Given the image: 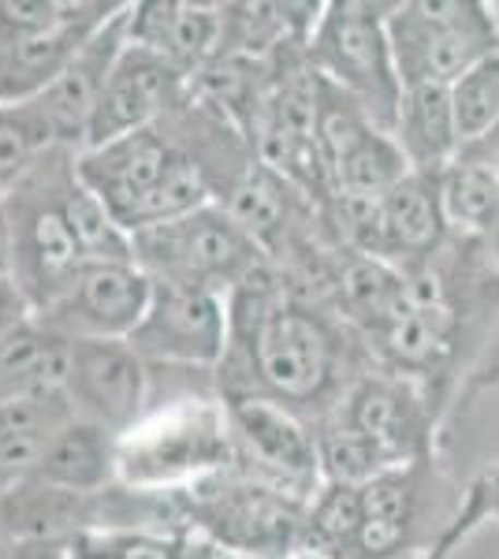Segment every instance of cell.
<instances>
[{"mask_svg": "<svg viewBox=\"0 0 499 559\" xmlns=\"http://www.w3.org/2000/svg\"><path fill=\"white\" fill-rule=\"evenodd\" d=\"M71 150L45 153L15 191L0 198L12 236V284L23 292L31 313L49 310L86 269L79 239L68 221V183L75 176Z\"/></svg>", "mask_w": 499, "mask_h": 559, "instance_id": "obj_2", "label": "cell"}, {"mask_svg": "<svg viewBox=\"0 0 499 559\" xmlns=\"http://www.w3.org/2000/svg\"><path fill=\"white\" fill-rule=\"evenodd\" d=\"M123 4L105 0H75V12L49 34L20 41H0V105H23L41 97L60 79L83 45L120 12Z\"/></svg>", "mask_w": 499, "mask_h": 559, "instance_id": "obj_12", "label": "cell"}, {"mask_svg": "<svg viewBox=\"0 0 499 559\" xmlns=\"http://www.w3.org/2000/svg\"><path fill=\"white\" fill-rule=\"evenodd\" d=\"M310 68L366 108V116L384 134H395L399 105H403V83H399L388 26L369 4H329L321 23L310 34Z\"/></svg>", "mask_w": 499, "mask_h": 559, "instance_id": "obj_5", "label": "cell"}, {"mask_svg": "<svg viewBox=\"0 0 499 559\" xmlns=\"http://www.w3.org/2000/svg\"><path fill=\"white\" fill-rule=\"evenodd\" d=\"M12 545V537H8V530H4V519H0V556H4V548Z\"/></svg>", "mask_w": 499, "mask_h": 559, "instance_id": "obj_39", "label": "cell"}, {"mask_svg": "<svg viewBox=\"0 0 499 559\" xmlns=\"http://www.w3.org/2000/svg\"><path fill=\"white\" fill-rule=\"evenodd\" d=\"M440 205L443 221L462 224V228H488L499 205V173L480 160L459 157L440 176Z\"/></svg>", "mask_w": 499, "mask_h": 559, "instance_id": "obj_28", "label": "cell"}, {"mask_svg": "<svg viewBox=\"0 0 499 559\" xmlns=\"http://www.w3.org/2000/svg\"><path fill=\"white\" fill-rule=\"evenodd\" d=\"M60 150L34 102L0 105V198L23 183L45 153Z\"/></svg>", "mask_w": 499, "mask_h": 559, "instance_id": "obj_24", "label": "cell"}, {"mask_svg": "<svg viewBox=\"0 0 499 559\" xmlns=\"http://www.w3.org/2000/svg\"><path fill=\"white\" fill-rule=\"evenodd\" d=\"M488 231H492V242H496V250H499V205H496V213H492V224H488Z\"/></svg>", "mask_w": 499, "mask_h": 559, "instance_id": "obj_38", "label": "cell"}, {"mask_svg": "<svg viewBox=\"0 0 499 559\" xmlns=\"http://www.w3.org/2000/svg\"><path fill=\"white\" fill-rule=\"evenodd\" d=\"M443 548H448V545H443ZM443 548H437V552H432V556H425V559H443Z\"/></svg>", "mask_w": 499, "mask_h": 559, "instance_id": "obj_40", "label": "cell"}, {"mask_svg": "<svg viewBox=\"0 0 499 559\" xmlns=\"http://www.w3.org/2000/svg\"><path fill=\"white\" fill-rule=\"evenodd\" d=\"M235 221L242 224V231L258 242H269L272 236H280L287 221V198H284V179H280L272 168H247L239 183L231 187V198L224 205Z\"/></svg>", "mask_w": 499, "mask_h": 559, "instance_id": "obj_29", "label": "cell"}, {"mask_svg": "<svg viewBox=\"0 0 499 559\" xmlns=\"http://www.w3.org/2000/svg\"><path fill=\"white\" fill-rule=\"evenodd\" d=\"M228 455L221 426L202 414L161 421L142 437L120 440V477L131 485H165L171 477L216 466Z\"/></svg>", "mask_w": 499, "mask_h": 559, "instance_id": "obj_14", "label": "cell"}, {"mask_svg": "<svg viewBox=\"0 0 499 559\" xmlns=\"http://www.w3.org/2000/svg\"><path fill=\"white\" fill-rule=\"evenodd\" d=\"M224 12L221 4L187 0H142L127 15V41L165 57L171 68L194 79L221 52Z\"/></svg>", "mask_w": 499, "mask_h": 559, "instance_id": "obj_13", "label": "cell"}, {"mask_svg": "<svg viewBox=\"0 0 499 559\" xmlns=\"http://www.w3.org/2000/svg\"><path fill=\"white\" fill-rule=\"evenodd\" d=\"M380 224H384L388 250L421 254L440 239L443 205H440V179L429 173H411L395 191L380 198Z\"/></svg>", "mask_w": 499, "mask_h": 559, "instance_id": "obj_22", "label": "cell"}, {"mask_svg": "<svg viewBox=\"0 0 499 559\" xmlns=\"http://www.w3.org/2000/svg\"><path fill=\"white\" fill-rule=\"evenodd\" d=\"M120 474V440L94 421L71 418L45 448L38 471L31 477L79 496H105Z\"/></svg>", "mask_w": 499, "mask_h": 559, "instance_id": "obj_17", "label": "cell"}, {"mask_svg": "<svg viewBox=\"0 0 499 559\" xmlns=\"http://www.w3.org/2000/svg\"><path fill=\"white\" fill-rule=\"evenodd\" d=\"M97 500L57 485L26 477L20 489L0 500V519L12 540H45V545H71L79 534L97 530Z\"/></svg>", "mask_w": 499, "mask_h": 559, "instance_id": "obj_16", "label": "cell"}, {"mask_svg": "<svg viewBox=\"0 0 499 559\" xmlns=\"http://www.w3.org/2000/svg\"><path fill=\"white\" fill-rule=\"evenodd\" d=\"M71 418L75 411L63 392L23 395V400L0 407V500L38 471L49 440Z\"/></svg>", "mask_w": 499, "mask_h": 559, "instance_id": "obj_18", "label": "cell"}, {"mask_svg": "<svg viewBox=\"0 0 499 559\" xmlns=\"http://www.w3.org/2000/svg\"><path fill=\"white\" fill-rule=\"evenodd\" d=\"M31 306H26L23 292L12 284V280H0V340L8 336V332H15L20 324L31 321Z\"/></svg>", "mask_w": 499, "mask_h": 559, "instance_id": "obj_34", "label": "cell"}, {"mask_svg": "<svg viewBox=\"0 0 499 559\" xmlns=\"http://www.w3.org/2000/svg\"><path fill=\"white\" fill-rule=\"evenodd\" d=\"M411 160L399 150V142L384 131H369L340 165L332 168V187L340 198H369L380 202L411 176Z\"/></svg>", "mask_w": 499, "mask_h": 559, "instance_id": "obj_23", "label": "cell"}, {"mask_svg": "<svg viewBox=\"0 0 499 559\" xmlns=\"http://www.w3.org/2000/svg\"><path fill=\"white\" fill-rule=\"evenodd\" d=\"M403 90L455 86L470 68L499 52V20L470 0H417L384 20Z\"/></svg>", "mask_w": 499, "mask_h": 559, "instance_id": "obj_3", "label": "cell"}, {"mask_svg": "<svg viewBox=\"0 0 499 559\" xmlns=\"http://www.w3.org/2000/svg\"><path fill=\"white\" fill-rule=\"evenodd\" d=\"M0 559H71L68 545H45V540H12Z\"/></svg>", "mask_w": 499, "mask_h": 559, "instance_id": "obj_35", "label": "cell"}, {"mask_svg": "<svg viewBox=\"0 0 499 559\" xmlns=\"http://www.w3.org/2000/svg\"><path fill=\"white\" fill-rule=\"evenodd\" d=\"M146 358L127 340H68V395L75 418L94 421L123 440L134 432L150 395Z\"/></svg>", "mask_w": 499, "mask_h": 559, "instance_id": "obj_6", "label": "cell"}, {"mask_svg": "<svg viewBox=\"0 0 499 559\" xmlns=\"http://www.w3.org/2000/svg\"><path fill=\"white\" fill-rule=\"evenodd\" d=\"M340 418L351 429H358L388 463L403 455L406 444H411V414H406L403 395L388 384H361Z\"/></svg>", "mask_w": 499, "mask_h": 559, "instance_id": "obj_25", "label": "cell"}, {"mask_svg": "<svg viewBox=\"0 0 499 559\" xmlns=\"http://www.w3.org/2000/svg\"><path fill=\"white\" fill-rule=\"evenodd\" d=\"M298 526L295 508L269 489H231L216 496L205 511V530L216 540L250 548V556H272L269 548Z\"/></svg>", "mask_w": 499, "mask_h": 559, "instance_id": "obj_20", "label": "cell"}, {"mask_svg": "<svg viewBox=\"0 0 499 559\" xmlns=\"http://www.w3.org/2000/svg\"><path fill=\"white\" fill-rule=\"evenodd\" d=\"M63 377H68V340L45 332L34 318L0 340V407L23 395L63 392Z\"/></svg>", "mask_w": 499, "mask_h": 559, "instance_id": "obj_21", "label": "cell"}, {"mask_svg": "<svg viewBox=\"0 0 499 559\" xmlns=\"http://www.w3.org/2000/svg\"><path fill=\"white\" fill-rule=\"evenodd\" d=\"M75 0H0V41L49 34L71 20Z\"/></svg>", "mask_w": 499, "mask_h": 559, "instance_id": "obj_32", "label": "cell"}, {"mask_svg": "<svg viewBox=\"0 0 499 559\" xmlns=\"http://www.w3.org/2000/svg\"><path fill=\"white\" fill-rule=\"evenodd\" d=\"M68 221L79 239L86 265L90 261H134L131 231L112 216V210L79 179V173L68 183Z\"/></svg>", "mask_w": 499, "mask_h": 559, "instance_id": "obj_26", "label": "cell"}, {"mask_svg": "<svg viewBox=\"0 0 499 559\" xmlns=\"http://www.w3.org/2000/svg\"><path fill=\"white\" fill-rule=\"evenodd\" d=\"M0 280H12V236H8L4 210H0Z\"/></svg>", "mask_w": 499, "mask_h": 559, "instance_id": "obj_37", "label": "cell"}, {"mask_svg": "<svg viewBox=\"0 0 499 559\" xmlns=\"http://www.w3.org/2000/svg\"><path fill=\"white\" fill-rule=\"evenodd\" d=\"M190 79L183 71H176L165 57L131 45L120 52L112 75L105 83L102 105L94 112L86 134V150L105 146L112 139H123L131 131H146L153 123H161L165 116L176 112L183 105Z\"/></svg>", "mask_w": 499, "mask_h": 559, "instance_id": "obj_9", "label": "cell"}, {"mask_svg": "<svg viewBox=\"0 0 499 559\" xmlns=\"http://www.w3.org/2000/svg\"><path fill=\"white\" fill-rule=\"evenodd\" d=\"M153 299V280L134 261H90L49 310L34 313L60 340H131Z\"/></svg>", "mask_w": 499, "mask_h": 559, "instance_id": "obj_7", "label": "cell"}, {"mask_svg": "<svg viewBox=\"0 0 499 559\" xmlns=\"http://www.w3.org/2000/svg\"><path fill=\"white\" fill-rule=\"evenodd\" d=\"M399 150L406 153L414 173H432L462 153L455 108L448 86H411L399 105L395 134Z\"/></svg>", "mask_w": 499, "mask_h": 559, "instance_id": "obj_19", "label": "cell"}, {"mask_svg": "<svg viewBox=\"0 0 499 559\" xmlns=\"http://www.w3.org/2000/svg\"><path fill=\"white\" fill-rule=\"evenodd\" d=\"M228 421L261 463L292 481H306L321 471L317 437L306 432L295 411L261 400V395H228Z\"/></svg>", "mask_w": 499, "mask_h": 559, "instance_id": "obj_15", "label": "cell"}, {"mask_svg": "<svg viewBox=\"0 0 499 559\" xmlns=\"http://www.w3.org/2000/svg\"><path fill=\"white\" fill-rule=\"evenodd\" d=\"M459 157L480 160V165H488V168H496V173H499V120H496V128L485 134V139L474 142V146H466V150L459 153Z\"/></svg>", "mask_w": 499, "mask_h": 559, "instance_id": "obj_36", "label": "cell"}, {"mask_svg": "<svg viewBox=\"0 0 499 559\" xmlns=\"http://www.w3.org/2000/svg\"><path fill=\"white\" fill-rule=\"evenodd\" d=\"M361 489V511L366 519L380 522H403L411 526V508H414V492H411V477L403 471H384L373 481L358 485Z\"/></svg>", "mask_w": 499, "mask_h": 559, "instance_id": "obj_33", "label": "cell"}, {"mask_svg": "<svg viewBox=\"0 0 499 559\" xmlns=\"http://www.w3.org/2000/svg\"><path fill=\"white\" fill-rule=\"evenodd\" d=\"M131 242L134 265L157 284H183L231 295L253 269H261L258 242L216 202L190 216H179V221L134 231Z\"/></svg>", "mask_w": 499, "mask_h": 559, "instance_id": "obj_4", "label": "cell"}, {"mask_svg": "<svg viewBox=\"0 0 499 559\" xmlns=\"http://www.w3.org/2000/svg\"><path fill=\"white\" fill-rule=\"evenodd\" d=\"M317 459H321V471L329 477V485H366L377 474L392 471V463L343 418L321 429V437H317Z\"/></svg>", "mask_w": 499, "mask_h": 559, "instance_id": "obj_30", "label": "cell"}, {"mask_svg": "<svg viewBox=\"0 0 499 559\" xmlns=\"http://www.w3.org/2000/svg\"><path fill=\"white\" fill-rule=\"evenodd\" d=\"M127 15H131V4H123L120 12L71 57V64L60 71L57 83L45 90L41 97H34V105H38V112L45 116V123H49L60 150H71V153L86 150V134H90V123H94L97 105H102L105 83H108V75H112L120 52L127 49Z\"/></svg>", "mask_w": 499, "mask_h": 559, "instance_id": "obj_11", "label": "cell"}, {"mask_svg": "<svg viewBox=\"0 0 499 559\" xmlns=\"http://www.w3.org/2000/svg\"><path fill=\"white\" fill-rule=\"evenodd\" d=\"M183 153L187 146L161 120L146 131H131L105 146L83 150L75 157V173L112 210L116 221H123L153 187L165 183Z\"/></svg>", "mask_w": 499, "mask_h": 559, "instance_id": "obj_10", "label": "cell"}, {"mask_svg": "<svg viewBox=\"0 0 499 559\" xmlns=\"http://www.w3.org/2000/svg\"><path fill=\"white\" fill-rule=\"evenodd\" d=\"M451 90V108H455V128L462 150L474 146L496 128L499 120V52L470 68Z\"/></svg>", "mask_w": 499, "mask_h": 559, "instance_id": "obj_31", "label": "cell"}, {"mask_svg": "<svg viewBox=\"0 0 499 559\" xmlns=\"http://www.w3.org/2000/svg\"><path fill=\"white\" fill-rule=\"evenodd\" d=\"M228 321L224 395H261L295 414L332 400L343 369L340 332L329 318L280 292L265 269H253L228 295Z\"/></svg>", "mask_w": 499, "mask_h": 559, "instance_id": "obj_1", "label": "cell"}, {"mask_svg": "<svg viewBox=\"0 0 499 559\" xmlns=\"http://www.w3.org/2000/svg\"><path fill=\"white\" fill-rule=\"evenodd\" d=\"M228 295L153 280L150 310L127 344L146 362L221 366L228 350Z\"/></svg>", "mask_w": 499, "mask_h": 559, "instance_id": "obj_8", "label": "cell"}, {"mask_svg": "<svg viewBox=\"0 0 499 559\" xmlns=\"http://www.w3.org/2000/svg\"><path fill=\"white\" fill-rule=\"evenodd\" d=\"M366 511H361V489L358 485H329L317 496L310 519L302 522V545L306 552L324 559H343L347 548L358 537Z\"/></svg>", "mask_w": 499, "mask_h": 559, "instance_id": "obj_27", "label": "cell"}]
</instances>
